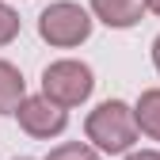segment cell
Wrapping results in <instances>:
<instances>
[{
  "label": "cell",
  "instance_id": "30bf717a",
  "mask_svg": "<svg viewBox=\"0 0 160 160\" xmlns=\"http://www.w3.org/2000/svg\"><path fill=\"white\" fill-rule=\"evenodd\" d=\"M122 160H160V149H130L122 152Z\"/></svg>",
  "mask_w": 160,
  "mask_h": 160
},
{
  "label": "cell",
  "instance_id": "7c38bea8",
  "mask_svg": "<svg viewBox=\"0 0 160 160\" xmlns=\"http://www.w3.org/2000/svg\"><path fill=\"white\" fill-rule=\"evenodd\" d=\"M145 12H152V15H160V0H145Z\"/></svg>",
  "mask_w": 160,
  "mask_h": 160
},
{
  "label": "cell",
  "instance_id": "7a4b0ae2",
  "mask_svg": "<svg viewBox=\"0 0 160 160\" xmlns=\"http://www.w3.org/2000/svg\"><path fill=\"white\" fill-rule=\"evenodd\" d=\"M92 12L80 8L76 0H53L38 15V38L53 50H76L92 38Z\"/></svg>",
  "mask_w": 160,
  "mask_h": 160
},
{
  "label": "cell",
  "instance_id": "277c9868",
  "mask_svg": "<svg viewBox=\"0 0 160 160\" xmlns=\"http://www.w3.org/2000/svg\"><path fill=\"white\" fill-rule=\"evenodd\" d=\"M19 118V130L34 141H50V137H61L65 126H69V111L57 107L53 99H46L42 92L38 95H23L19 99V107L12 111Z\"/></svg>",
  "mask_w": 160,
  "mask_h": 160
},
{
  "label": "cell",
  "instance_id": "52a82bcc",
  "mask_svg": "<svg viewBox=\"0 0 160 160\" xmlns=\"http://www.w3.org/2000/svg\"><path fill=\"white\" fill-rule=\"evenodd\" d=\"M23 95H27V80L19 72V65L0 57V114H12Z\"/></svg>",
  "mask_w": 160,
  "mask_h": 160
},
{
  "label": "cell",
  "instance_id": "8fae6325",
  "mask_svg": "<svg viewBox=\"0 0 160 160\" xmlns=\"http://www.w3.org/2000/svg\"><path fill=\"white\" fill-rule=\"evenodd\" d=\"M152 69H156V72H160V34H156V38H152Z\"/></svg>",
  "mask_w": 160,
  "mask_h": 160
},
{
  "label": "cell",
  "instance_id": "5b68a950",
  "mask_svg": "<svg viewBox=\"0 0 160 160\" xmlns=\"http://www.w3.org/2000/svg\"><path fill=\"white\" fill-rule=\"evenodd\" d=\"M88 12H92V19H99L114 31H130L141 23L145 0H88Z\"/></svg>",
  "mask_w": 160,
  "mask_h": 160
},
{
  "label": "cell",
  "instance_id": "6da1fadb",
  "mask_svg": "<svg viewBox=\"0 0 160 160\" xmlns=\"http://www.w3.org/2000/svg\"><path fill=\"white\" fill-rule=\"evenodd\" d=\"M84 137L88 145L107 152V156H122L137 145V137H141V130H137L133 122V107L122 103V99H103L88 118H84Z\"/></svg>",
  "mask_w": 160,
  "mask_h": 160
},
{
  "label": "cell",
  "instance_id": "3957f363",
  "mask_svg": "<svg viewBox=\"0 0 160 160\" xmlns=\"http://www.w3.org/2000/svg\"><path fill=\"white\" fill-rule=\"evenodd\" d=\"M95 92V72L88 61H76V57H61V61H50L42 69V95L53 99L57 107H80L88 103Z\"/></svg>",
  "mask_w": 160,
  "mask_h": 160
},
{
  "label": "cell",
  "instance_id": "9c48e42d",
  "mask_svg": "<svg viewBox=\"0 0 160 160\" xmlns=\"http://www.w3.org/2000/svg\"><path fill=\"white\" fill-rule=\"evenodd\" d=\"M19 27H23V23H19V12L0 0V46H12L19 38Z\"/></svg>",
  "mask_w": 160,
  "mask_h": 160
},
{
  "label": "cell",
  "instance_id": "4fadbf2b",
  "mask_svg": "<svg viewBox=\"0 0 160 160\" xmlns=\"http://www.w3.org/2000/svg\"><path fill=\"white\" fill-rule=\"evenodd\" d=\"M12 160H34V156H12Z\"/></svg>",
  "mask_w": 160,
  "mask_h": 160
},
{
  "label": "cell",
  "instance_id": "ba28073f",
  "mask_svg": "<svg viewBox=\"0 0 160 160\" xmlns=\"http://www.w3.org/2000/svg\"><path fill=\"white\" fill-rule=\"evenodd\" d=\"M42 160H99V149H92L88 141H61L57 149H50Z\"/></svg>",
  "mask_w": 160,
  "mask_h": 160
},
{
  "label": "cell",
  "instance_id": "8992f818",
  "mask_svg": "<svg viewBox=\"0 0 160 160\" xmlns=\"http://www.w3.org/2000/svg\"><path fill=\"white\" fill-rule=\"evenodd\" d=\"M133 122L145 137L160 141V88H145L133 103Z\"/></svg>",
  "mask_w": 160,
  "mask_h": 160
}]
</instances>
